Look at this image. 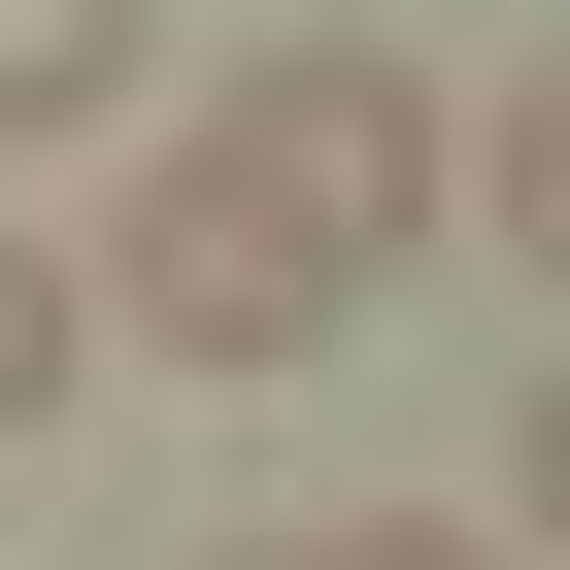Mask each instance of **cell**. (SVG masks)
I'll return each instance as SVG.
<instances>
[{
	"label": "cell",
	"instance_id": "cell-1",
	"mask_svg": "<svg viewBox=\"0 0 570 570\" xmlns=\"http://www.w3.org/2000/svg\"><path fill=\"white\" fill-rule=\"evenodd\" d=\"M168 168H235L268 235L336 268V303H370V268H436V68H370V35H268V68H202V101H168Z\"/></svg>",
	"mask_w": 570,
	"mask_h": 570
},
{
	"label": "cell",
	"instance_id": "cell-2",
	"mask_svg": "<svg viewBox=\"0 0 570 570\" xmlns=\"http://www.w3.org/2000/svg\"><path fill=\"white\" fill-rule=\"evenodd\" d=\"M68 303H101V336H168V370H336V268L268 235L235 168H135V235L68 268Z\"/></svg>",
	"mask_w": 570,
	"mask_h": 570
},
{
	"label": "cell",
	"instance_id": "cell-3",
	"mask_svg": "<svg viewBox=\"0 0 570 570\" xmlns=\"http://www.w3.org/2000/svg\"><path fill=\"white\" fill-rule=\"evenodd\" d=\"M135 68H168V0H0V135H101Z\"/></svg>",
	"mask_w": 570,
	"mask_h": 570
},
{
	"label": "cell",
	"instance_id": "cell-4",
	"mask_svg": "<svg viewBox=\"0 0 570 570\" xmlns=\"http://www.w3.org/2000/svg\"><path fill=\"white\" fill-rule=\"evenodd\" d=\"M68 370H101V303H68L35 235H0V436H68Z\"/></svg>",
	"mask_w": 570,
	"mask_h": 570
},
{
	"label": "cell",
	"instance_id": "cell-5",
	"mask_svg": "<svg viewBox=\"0 0 570 570\" xmlns=\"http://www.w3.org/2000/svg\"><path fill=\"white\" fill-rule=\"evenodd\" d=\"M235 570H503V537H436V503H336V537H235Z\"/></svg>",
	"mask_w": 570,
	"mask_h": 570
}]
</instances>
